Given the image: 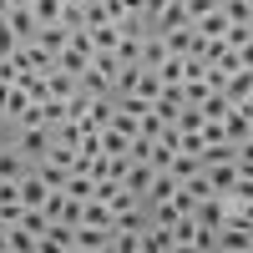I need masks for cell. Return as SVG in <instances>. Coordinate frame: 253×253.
<instances>
[{
	"instance_id": "6da1fadb",
	"label": "cell",
	"mask_w": 253,
	"mask_h": 253,
	"mask_svg": "<svg viewBox=\"0 0 253 253\" xmlns=\"http://www.w3.org/2000/svg\"><path fill=\"white\" fill-rule=\"evenodd\" d=\"M15 147H20V152L31 157V167H36L41 157L51 152V126H46V122H26V126H15Z\"/></svg>"
},
{
	"instance_id": "7a4b0ae2",
	"label": "cell",
	"mask_w": 253,
	"mask_h": 253,
	"mask_svg": "<svg viewBox=\"0 0 253 253\" xmlns=\"http://www.w3.org/2000/svg\"><path fill=\"white\" fill-rule=\"evenodd\" d=\"M172 243H177V248H198V253H208V248H213V228H203L193 213H182V218L172 223Z\"/></svg>"
},
{
	"instance_id": "3957f363",
	"label": "cell",
	"mask_w": 253,
	"mask_h": 253,
	"mask_svg": "<svg viewBox=\"0 0 253 253\" xmlns=\"http://www.w3.org/2000/svg\"><path fill=\"white\" fill-rule=\"evenodd\" d=\"M152 177H157V167L147 162V157H132V162H126V172H122V182L132 187L137 198H147V193H152Z\"/></svg>"
},
{
	"instance_id": "277c9868",
	"label": "cell",
	"mask_w": 253,
	"mask_h": 253,
	"mask_svg": "<svg viewBox=\"0 0 253 253\" xmlns=\"http://www.w3.org/2000/svg\"><path fill=\"white\" fill-rule=\"evenodd\" d=\"M26 172H31V157L20 152L15 142H5V147H0V177H5V182H20Z\"/></svg>"
},
{
	"instance_id": "5b68a950",
	"label": "cell",
	"mask_w": 253,
	"mask_h": 253,
	"mask_svg": "<svg viewBox=\"0 0 253 253\" xmlns=\"http://www.w3.org/2000/svg\"><path fill=\"white\" fill-rule=\"evenodd\" d=\"M203 177H208V187H213V193H233V182H238V162H208L203 167Z\"/></svg>"
},
{
	"instance_id": "8992f818",
	"label": "cell",
	"mask_w": 253,
	"mask_h": 253,
	"mask_svg": "<svg viewBox=\"0 0 253 253\" xmlns=\"http://www.w3.org/2000/svg\"><path fill=\"white\" fill-rule=\"evenodd\" d=\"M162 46H167V56H193V51H198L193 20H187V26H177V31H162Z\"/></svg>"
},
{
	"instance_id": "52a82bcc",
	"label": "cell",
	"mask_w": 253,
	"mask_h": 253,
	"mask_svg": "<svg viewBox=\"0 0 253 253\" xmlns=\"http://www.w3.org/2000/svg\"><path fill=\"white\" fill-rule=\"evenodd\" d=\"M41 248H66V253H76V223H46Z\"/></svg>"
},
{
	"instance_id": "ba28073f",
	"label": "cell",
	"mask_w": 253,
	"mask_h": 253,
	"mask_svg": "<svg viewBox=\"0 0 253 253\" xmlns=\"http://www.w3.org/2000/svg\"><path fill=\"white\" fill-rule=\"evenodd\" d=\"M5 20H10V31H15L20 41H36V31H41V20H36V10H31V5H10V10H5Z\"/></svg>"
},
{
	"instance_id": "9c48e42d",
	"label": "cell",
	"mask_w": 253,
	"mask_h": 253,
	"mask_svg": "<svg viewBox=\"0 0 253 253\" xmlns=\"http://www.w3.org/2000/svg\"><path fill=\"white\" fill-rule=\"evenodd\" d=\"M107 228H91V223H76V253H107Z\"/></svg>"
},
{
	"instance_id": "30bf717a",
	"label": "cell",
	"mask_w": 253,
	"mask_h": 253,
	"mask_svg": "<svg viewBox=\"0 0 253 253\" xmlns=\"http://www.w3.org/2000/svg\"><path fill=\"white\" fill-rule=\"evenodd\" d=\"M81 223H91V228H107V233H112L117 213H112V203H101V198H86V203H81Z\"/></svg>"
},
{
	"instance_id": "8fae6325",
	"label": "cell",
	"mask_w": 253,
	"mask_h": 253,
	"mask_svg": "<svg viewBox=\"0 0 253 253\" xmlns=\"http://www.w3.org/2000/svg\"><path fill=\"white\" fill-rule=\"evenodd\" d=\"M5 248H10V253H41V233H31V228L10 223V228H5Z\"/></svg>"
},
{
	"instance_id": "7c38bea8",
	"label": "cell",
	"mask_w": 253,
	"mask_h": 253,
	"mask_svg": "<svg viewBox=\"0 0 253 253\" xmlns=\"http://www.w3.org/2000/svg\"><path fill=\"white\" fill-rule=\"evenodd\" d=\"M66 41H71V26H61V20L36 31V46H41V51H51V56H56V51H66Z\"/></svg>"
},
{
	"instance_id": "4fadbf2b",
	"label": "cell",
	"mask_w": 253,
	"mask_h": 253,
	"mask_svg": "<svg viewBox=\"0 0 253 253\" xmlns=\"http://www.w3.org/2000/svg\"><path fill=\"white\" fill-rule=\"evenodd\" d=\"M167 172H172L177 182H187V177H198V172H203V157H198V152H182V147H177L172 162H167Z\"/></svg>"
},
{
	"instance_id": "5bb4252c",
	"label": "cell",
	"mask_w": 253,
	"mask_h": 253,
	"mask_svg": "<svg viewBox=\"0 0 253 253\" xmlns=\"http://www.w3.org/2000/svg\"><path fill=\"white\" fill-rule=\"evenodd\" d=\"M223 132H228V142H248V132H253V117H248L243 107H228V117H223Z\"/></svg>"
},
{
	"instance_id": "9a60e30c",
	"label": "cell",
	"mask_w": 253,
	"mask_h": 253,
	"mask_svg": "<svg viewBox=\"0 0 253 253\" xmlns=\"http://www.w3.org/2000/svg\"><path fill=\"white\" fill-rule=\"evenodd\" d=\"M46 193H51V187L41 182V172L31 167V172L20 177V203H26V208H41V203H46Z\"/></svg>"
},
{
	"instance_id": "2e32d148",
	"label": "cell",
	"mask_w": 253,
	"mask_h": 253,
	"mask_svg": "<svg viewBox=\"0 0 253 253\" xmlns=\"http://www.w3.org/2000/svg\"><path fill=\"white\" fill-rule=\"evenodd\" d=\"M248 91H253V71H248V66L228 71V81H223V96H228V101H243Z\"/></svg>"
},
{
	"instance_id": "e0dca14e",
	"label": "cell",
	"mask_w": 253,
	"mask_h": 253,
	"mask_svg": "<svg viewBox=\"0 0 253 253\" xmlns=\"http://www.w3.org/2000/svg\"><path fill=\"white\" fill-rule=\"evenodd\" d=\"M228 107H233V101H228L223 91H208V96L198 101V112H203V122H223V117H228Z\"/></svg>"
},
{
	"instance_id": "ac0fdd59",
	"label": "cell",
	"mask_w": 253,
	"mask_h": 253,
	"mask_svg": "<svg viewBox=\"0 0 253 253\" xmlns=\"http://www.w3.org/2000/svg\"><path fill=\"white\" fill-rule=\"evenodd\" d=\"M177 26H187V10H182V0H172V5H167L157 20H152V31L162 36V31H177Z\"/></svg>"
},
{
	"instance_id": "d6986e66",
	"label": "cell",
	"mask_w": 253,
	"mask_h": 253,
	"mask_svg": "<svg viewBox=\"0 0 253 253\" xmlns=\"http://www.w3.org/2000/svg\"><path fill=\"white\" fill-rule=\"evenodd\" d=\"M223 15H228V26H248L253 20V0H223Z\"/></svg>"
},
{
	"instance_id": "ffe728a7",
	"label": "cell",
	"mask_w": 253,
	"mask_h": 253,
	"mask_svg": "<svg viewBox=\"0 0 253 253\" xmlns=\"http://www.w3.org/2000/svg\"><path fill=\"white\" fill-rule=\"evenodd\" d=\"M31 10H36V20H41V26H56L66 5H61V0H31Z\"/></svg>"
},
{
	"instance_id": "44dd1931",
	"label": "cell",
	"mask_w": 253,
	"mask_h": 253,
	"mask_svg": "<svg viewBox=\"0 0 253 253\" xmlns=\"http://www.w3.org/2000/svg\"><path fill=\"white\" fill-rule=\"evenodd\" d=\"M126 142H132V137H122L117 126H101V152H112V157H126Z\"/></svg>"
},
{
	"instance_id": "7402d4cb",
	"label": "cell",
	"mask_w": 253,
	"mask_h": 253,
	"mask_svg": "<svg viewBox=\"0 0 253 253\" xmlns=\"http://www.w3.org/2000/svg\"><path fill=\"white\" fill-rule=\"evenodd\" d=\"M223 0H182V10H187V20H203L208 10H218Z\"/></svg>"
},
{
	"instance_id": "603a6c76",
	"label": "cell",
	"mask_w": 253,
	"mask_h": 253,
	"mask_svg": "<svg viewBox=\"0 0 253 253\" xmlns=\"http://www.w3.org/2000/svg\"><path fill=\"white\" fill-rule=\"evenodd\" d=\"M15 46H20V36L10 31V20L0 15V56H15Z\"/></svg>"
},
{
	"instance_id": "cb8c5ba5",
	"label": "cell",
	"mask_w": 253,
	"mask_h": 253,
	"mask_svg": "<svg viewBox=\"0 0 253 253\" xmlns=\"http://www.w3.org/2000/svg\"><path fill=\"white\" fill-rule=\"evenodd\" d=\"M5 142H15V122H10L5 112H0V147H5Z\"/></svg>"
},
{
	"instance_id": "d4e9b609",
	"label": "cell",
	"mask_w": 253,
	"mask_h": 253,
	"mask_svg": "<svg viewBox=\"0 0 253 253\" xmlns=\"http://www.w3.org/2000/svg\"><path fill=\"white\" fill-rule=\"evenodd\" d=\"M238 61H243V66L253 71V36H248V41H243V46H238Z\"/></svg>"
},
{
	"instance_id": "484cf974",
	"label": "cell",
	"mask_w": 253,
	"mask_h": 253,
	"mask_svg": "<svg viewBox=\"0 0 253 253\" xmlns=\"http://www.w3.org/2000/svg\"><path fill=\"white\" fill-rule=\"evenodd\" d=\"M0 253H10V248H5V228H0Z\"/></svg>"
}]
</instances>
